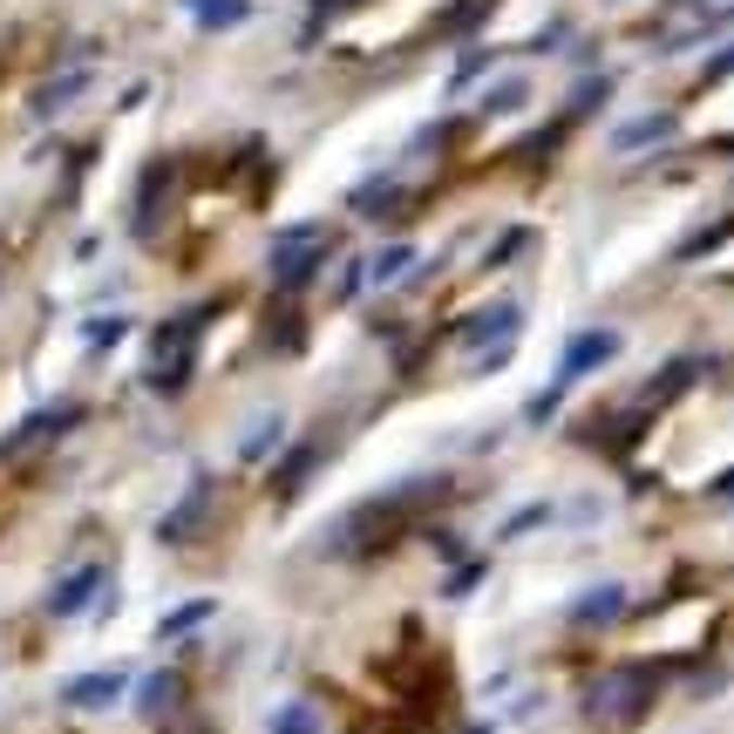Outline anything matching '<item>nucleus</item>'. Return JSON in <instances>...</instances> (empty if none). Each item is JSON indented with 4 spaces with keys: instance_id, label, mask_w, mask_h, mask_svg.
<instances>
[{
    "instance_id": "1",
    "label": "nucleus",
    "mask_w": 734,
    "mask_h": 734,
    "mask_svg": "<svg viewBox=\"0 0 734 734\" xmlns=\"http://www.w3.org/2000/svg\"><path fill=\"white\" fill-rule=\"evenodd\" d=\"M640 455L673 490H734V368L694 374L653 409Z\"/></svg>"
},
{
    "instance_id": "2",
    "label": "nucleus",
    "mask_w": 734,
    "mask_h": 734,
    "mask_svg": "<svg viewBox=\"0 0 734 734\" xmlns=\"http://www.w3.org/2000/svg\"><path fill=\"white\" fill-rule=\"evenodd\" d=\"M714 632H721V598L714 592H687V598H667L660 613L632 619L626 653H632V667L653 673V667H680V660H694V653H707Z\"/></svg>"
},
{
    "instance_id": "3",
    "label": "nucleus",
    "mask_w": 734,
    "mask_h": 734,
    "mask_svg": "<svg viewBox=\"0 0 734 734\" xmlns=\"http://www.w3.org/2000/svg\"><path fill=\"white\" fill-rule=\"evenodd\" d=\"M455 8V0H374L368 14H353L361 28H353V41L361 48H401V41H422L442 28V14Z\"/></svg>"
},
{
    "instance_id": "4",
    "label": "nucleus",
    "mask_w": 734,
    "mask_h": 734,
    "mask_svg": "<svg viewBox=\"0 0 734 734\" xmlns=\"http://www.w3.org/2000/svg\"><path fill=\"white\" fill-rule=\"evenodd\" d=\"M680 123H687V137H700V143H734V62L714 68V75H707V82L687 95Z\"/></svg>"
},
{
    "instance_id": "5",
    "label": "nucleus",
    "mask_w": 734,
    "mask_h": 734,
    "mask_svg": "<svg viewBox=\"0 0 734 734\" xmlns=\"http://www.w3.org/2000/svg\"><path fill=\"white\" fill-rule=\"evenodd\" d=\"M700 280H707V286H734V224L700 252Z\"/></svg>"
},
{
    "instance_id": "6",
    "label": "nucleus",
    "mask_w": 734,
    "mask_h": 734,
    "mask_svg": "<svg viewBox=\"0 0 734 734\" xmlns=\"http://www.w3.org/2000/svg\"><path fill=\"white\" fill-rule=\"evenodd\" d=\"M116 687H123V680H116V673H110V680H82V687H75L68 700H75V707H95V700H110Z\"/></svg>"
}]
</instances>
